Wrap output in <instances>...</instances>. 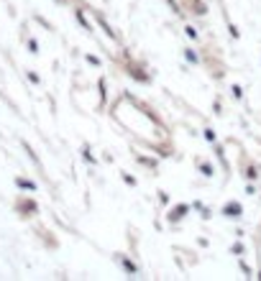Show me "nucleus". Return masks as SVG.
I'll return each mask as SVG.
<instances>
[{"instance_id":"nucleus-34","label":"nucleus","mask_w":261,"mask_h":281,"mask_svg":"<svg viewBox=\"0 0 261 281\" xmlns=\"http://www.w3.org/2000/svg\"><path fill=\"white\" fill-rule=\"evenodd\" d=\"M212 110H215V115H223V105H220V97H215V100H212Z\"/></svg>"},{"instance_id":"nucleus-22","label":"nucleus","mask_w":261,"mask_h":281,"mask_svg":"<svg viewBox=\"0 0 261 281\" xmlns=\"http://www.w3.org/2000/svg\"><path fill=\"white\" fill-rule=\"evenodd\" d=\"M164 3L169 5V10H172L174 15H177V18H182V20H184V5L180 3V0H164Z\"/></svg>"},{"instance_id":"nucleus-26","label":"nucleus","mask_w":261,"mask_h":281,"mask_svg":"<svg viewBox=\"0 0 261 281\" xmlns=\"http://www.w3.org/2000/svg\"><path fill=\"white\" fill-rule=\"evenodd\" d=\"M26 49H28V54H34V56H36V54L41 51V46H38V41H36L34 36H26Z\"/></svg>"},{"instance_id":"nucleus-10","label":"nucleus","mask_w":261,"mask_h":281,"mask_svg":"<svg viewBox=\"0 0 261 281\" xmlns=\"http://www.w3.org/2000/svg\"><path fill=\"white\" fill-rule=\"evenodd\" d=\"M182 59L190 67H202V54H198V49H192V46H182Z\"/></svg>"},{"instance_id":"nucleus-1","label":"nucleus","mask_w":261,"mask_h":281,"mask_svg":"<svg viewBox=\"0 0 261 281\" xmlns=\"http://www.w3.org/2000/svg\"><path fill=\"white\" fill-rule=\"evenodd\" d=\"M120 67H123V72H126L130 79H134V82L151 84V72L146 69L144 61H138V59H134V56H126V59L120 61Z\"/></svg>"},{"instance_id":"nucleus-14","label":"nucleus","mask_w":261,"mask_h":281,"mask_svg":"<svg viewBox=\"0 0 261 281\" xmlns=\"http://www.w3.org/2000/svg\"><path fill=\"white\" fill-rule=\"evenodd\" d=\"M80 156H82V161H84L87 166H98V164H100V159L92 154L90 143H82V148H80Z\"/></svg>"},{"instance_id":"nucleus-21","label":"nucleus","mask_w":261,"mask_h":281,"mask_svg":"<svg viewBox=\"0 0 261 281\" xmlns=\"http://www.w3.org/2000/svg\"><path fill=\"white\" fill-rule=\"evenodd\" d=\"M223 20H226V26H228V33H230V38L233 41H238V38H241V31H238V26L233 23V20H230V15L223 10Z\"/></svg>"},{"instance_id":"nucleus-30","label":"nucleus","mask_w":261,"mask_h":281,"mask_svg":"<svg viewBox=\"0 0 261 281\" xmlns=\"http://www.w3.org/2000/svg\"><path fill=\"white\" fill-rule=\"evenodd\" d=\"M230 92H233V100L244 102V87H241V84H230Z\"/></svg>"},{"instance_id":"nucleus-7","label":"nucleus","mask_w":261,"mask_h":281,"mask_svg":"<svg viewBox=\"0 0 261 281\" xmlns=\"http://www.w3.org/2000/svg\"><path fill=\"white\" fill-rule=\"evenodd\" d=\"M220 215H223L226 220H241L244 218V205L238 202V200H230V202H226L220 207Z\"/></svg>"},{"instance_id":"nucleus-2","label":"nucleus","mask_w":261,"mask_h":281,"mask_svg":"<svg viewBox=\"0 0 261 281\" xmlns=\"http://www.w3.org/2000/svg\"><path fill=\"white\" fill-rule=\"evenodd\" d=\"M192 212V202H177V205H169V210H166V223L174 228V225H180L187 215Z\"/></svg>"},{"instance_id":"nucleus-32","label":"nucleus","mask_w":261,"mask_h":281,"mask_svg":"<svg viewBox=\"0 0 261 281\" xmlns=\"http://www.w3.org/2000/svg\"><path fill=\"white\" fill-rule=\"evenodd\" d=\"M34 20H36V23H41L46 31H54V23H52V20H46L44 15H34Z\"/></svg>"},{"instance_id":"nucleus-3","label":"nucleus","mask_w":261,"mask_h":281,"mask_svg":"<svg viewBox=\"0 0 261 281\" xmlns=\"http://www.w3.org/2000/svg\"><path fill=\"white\" fill-rule=\"evenodd\" d=\"M16 212L20 215V218H36L38 215V202L34 197H28V194H20V197L16 200Z\"/></svg>"},{"instance_id":"nucleus-15","label":"nucleus","mask_w":261,"mask_h":281,"mask_svg":"<svg viewBox=\"0 0 261 281\" xmlns=\"http://www.w3.org/2000/svg\"><path fill=\"white\" fill-rule=\"evenodd\" d=\"M194 166H198V171H200L205 179H212V177H215V166H212L208 159H194Z\"/></svg>"},{"instance_id":"nucleus-18","label":"nucleus","mask_w":261,"mask_h":281,"mask_svg":"<svg viewBox=\"0 0 261 281\" xmlns=\"http://www.w3.org/2000/svg\"><path fill=\"white\" fill-rule=\"evenodd\" d=\"M182 33H184L190 41H194V44H202V36H200V31L194 28L192 23H184V26H182Z\"/></svg>"},{"instance_id":"nucleus-9","label":"nucleus","mask_w":261,"mask_h":281,"mask_svg":"<svg viewBox=\"0 0 261 281\" xmlns=\"http://www.w3.org/2000/svg\"><path fill=\"white\" fill-rule=\"evenodd\" d=\"M84 13H87V8H84V5H74V20L82 26V31H84V33H90V36H92V33H95V26L90 23V20H87V15H84Z\"/></svg>"},{"instance_id":"nucleus-13","label":"nucleus","mask_w":261,"mask_h":281,"mask_svg":"<svg viewBox=\"0 0 261 281\" xmlns=\"http://www.w3.org/2000/svg\"><path fill=\"white\" fill-rule=\"evenodd\" d=\"M182 5H184V10L190 8V13H192V15H198V18H202V15L208 13V5L202 3V0H184Z\"/></svg>"},{"instance_id":"nucleus-17","label":"nucleus","mask_w":261,"mask_h":281,"mask_svg":"<svg viewBox=\"0 0 261 281\" xmlns=\"http://www.w3.org/2000/svg\"><path fill=\"white\" fill-rule=\"evenodd\" d=\"M212 154H215V159L223 164V169H226V174H230V164H228V156H226V148L220 146V143H212Z\"/></svg>"},{"instance_id":"nucleus-6","label":"nucleus","mask_w":261,"mask_h":281,"mask_svg":"<svg viewBox=\"0 0 261 281\" xmlns=\"http://www.w3.org/2000/svg\"><path fill=\"white\" fill-rule=\"evenodd\" d=\"M241 177L246 182H261V164H256V161H251V159L244 156V161H241Z\"/></svg>"},{"instance_id":"nucleus-29","label":"nucleus","mask_w":261,"mask_h":281,"mask_svg":"<svg viewBox=\"0 0 261 281\" xmlns=\"http://www.w3.org/2000/svg\"><path fill=\"white\" fill-rule=\"evenodd\" d=\"M202 138L212 146V143H218V133L212 131V128H202Z\"/></svg>"},{"instance_id":"nucleus-24","label":"nucleus","mask_w":261,"mask_h":281,"mask_svg":"<svg viewBox=\"0 0 261 281\" xmlns=\"http://www.w3.org/2000/svg\"><path fill=\"white\" fill-rule=\"evenodd\" d=\"M120 182L126 184V187H130V189H136L138 187V179L130 174V171H126V169H120Z\"/></svg>"},{"instance_id":"nucleus-38","label":"nucleus","mask_w":261,"mask_h":281,"mask_svg":"<svg viewBox=\"0 0 261 281\" xmlns=\"http://www.w3.org/2000/svg\"><path fill=\"white\" fill-rule=\"evenodd\" d=\"M258 194H261V187H258Z\"/></svg>"},{"instance_id":"nucleus-4","label":"nucleus","mask_w":261,"mask_h":281,"mask_svg":"<svg viewBox=\"0 0 261 281\" xmlns=\"http://www.w3.org/2000/svg\"><path fill=\"white\" fill-rule=\"evenodd\" d=\"M90 13H92V18H95V23L100 26V31H102L108 38H110V41H116V44L120 46V36H118V31L110 26V20L105 18V13H102V10H95V8H90Z\"/></svg>"},{"instance_id":"nucleus-36","label":"nucleus","mask_w":261,"mask_h":281,"mask_svg":"<svg viewBox=\"0 0 261 281\" xmlns=\"http://www.w3.org/2000/svg\"><path fill=\"white\" fill-rule=\"evenodd\" d=\"M54 3H59V5H67V3H70V0H54Z\"/></svg>"},{"instance_id":"nucleus-8","label":"nucleus","mask_w":261,"mask_h":281,"mask_svg":"<svg viewBox=\"0 0 261 281\" xmlns=\"http://www.w3.org/2000/svg\"><path fill=\"white\" fill-rule=\"evenodd\" d=\"M134 161H136L141 169H148L151 174H156V171H159V159H156V154L148 156V154H138V151H134Z\"/></svg>"},{"instance_id":"nucleus-5","label":"nucleus","mask_w":261,"mask_h":281,"mask_svg":"<svg viewBox=\"0 0 261 281\" xmlns=\"http://www.w3.org/2000/svg\"><path fill=\"white\" fill-rule=\"evenodd\" d=\"M113 261L120 266V271H123L126 276H138V274H141V266H138L130 256H126V253H116Z\"/></svg>"},{"instance_id":"nucleus-27","label":"nucleus","mask_w":261,"mask_h":281,"mask_svg":"<svg viewBox=\"0 0 261 281\" xmlns=\"http://www.w3.org/2000/svg\"><path fill=\"white\" fill-rule=\"evenodd\" d=\"M84 61L90 64V67H98V69L102 67V59H100V56H95V54H90V51L84 54Z\"/></svg>"},{"instance_id":"nucleus-28","label":"nucleus","mask_w":261,"mask_h":281,"mask_svg":"<svg viewBox=\"0 0 261 281\" xmlns=\"http://www.w3.org/2000/svg\"><path fill=\"white\" fill-rule=\"evenodd\" d=\"M156 202L162 207H169V192L166 189H156Z\"/></svg>"},{"instance_id":"nucleus-11","label":"nucleus","mask_w":261,"mask_h":281,"mask_svg":"<svg viewBox=\"0 0 261 281\" xmlns=\"http://www.w3.org/2000/svg\"><path fill=\"white\" fill-rule=\"evenodd\" d=\"M105 107H108V79L98 77V110L102 113Z\"/></svg>"},{"instance_id":"nucleus-35","label":"nucleus","mask_w":261,"mask_h":281,"mask_svg":"<svg viewBox=\"0 0 261 281\" xmlns=\"http://www.w3.org/2000/svg\"><path fill=\"white\" fill-rule=\"evenodd\" d=\"M198 246H200V248H208V246H210V241H208V238H200Z\"/></svg>"},{"instance_id":"nucleus-37","label":"nucleus","mask_w":261,"mask_h":281,"mask_svg":"<svg viewBox=\"0 0 261 281\" xmlns=\"http://www.w3.org/2000/svg\"><path fill=\"white\" fill-rule=\"evenodd\" d=\"M256 279H258V281H261V271H258V276H256Z\"/></svg>"},{"instance_id":"nucleus-12","label":"nucleus","mask_w":261,"mask_h":281,"mask_svg":"<svg viewBox=\"0 0 261 281\" xmlns=\"http://www.w3.org/2000/svg\"><path fill=\"white\" fill-rule=\"evenodd\" d=\"M13 184H16V187H18L20 192H31V194H34V192H38V184H36L34 179L24 177V174H18V177L13 179Z\"/></svg>"},{"instance_id":"nucleus-16","label":"nucleus","mask_w":261,"mask_h":281,"mask_svg":"<svg viewBox=\"0 0 261 281\" xmlns=\"http://www.w3.org/2000/svg\"><path fill=\"white\" fill-rule=\"evenodd\" d=\"M20 148H24V151H26V156H28V159L34 161V166H36L38 171H44V164H41V159H38V154H36V151L31 148V143H28L26 138H20Z\"/></svg>"},{"instance_id":"nucleus-25","label":"nucleus","mask_w":261,"mask_h":281,"mask_svg":"<svg viewBox=\"0 0 261 281\" xmlns=\"http://www.w3.org/2000/svg\"><path fill=\"white\" fill-rule=\"evenodd\" d=\"M238 269H241V274H244L246 279H256V276H254V269H251V266H248V264L244 261V256L238 258Z\"/></svg>"},{"instance_id":"nucleus-20","label":"nucleus","mask_w":261,"mask_h":281,"mask_svg":"<svg viewBox=\"0 0 261 281\" xmlns=\"http://www.w3.org/2000/svg\"><path fill=\"white\" fill-rule=\"evenodd\" d=\"M236 258H241V256H246V243H244V238H236V241L230 243V248H228Z\"/></svg>"},{"instance_id":"nucleus-31","label":"nucleus","mask_w":261,"mask_h":281,"mask_svg":"<svg viewBox=\"0 0 261 281\" xmlns=\"http://www.w3.org/2000/svg\"><path fill=\"white\" fill-rule=\"evenodd\" d=\"M26 79H28L31 84H36V87H41V77H38L34 69H26Z\"/></svg>"},{"instance_id":"nucleus-33","label":"nucleus","mask_w":261,"mask_h":281,"mask_svg":"<svg viewBox=\"0 0 261 281\" xmlns=\"http://www.w3.org/2000/svg\"><path fill=\"white\" fill-rule=\"evenodd\" d=\"M246 194H248V197H256V194H258V187H256V182H246V189H244Z\"/></svg>"},{"instance_id":"nucleus-19","label":"nucleus","mask_w":261,"mask_h":281,"mask_svg":"<svg viewBox=\"0 0 261 281\" xmlns=\"http://www.w3.org/2000/svg\"><path fill=\"white\" fill-rule=\"evenodd\" d=\"M192 210H194V212H200V218H202L205 223H208V220L212 218V210H210L208 205H202L200 200H194V202H192Z\"/></svg>"},{"instance_id":"nucleus-23","label":"nucleus","mask_w":261,"mask_h":281,"mask_svg":"<svg viewBox=\"0 0 261 281\" xmlns=\"http://www.w3.org/2000/svg\"><path fill=\"white\" fill-rule=\"evenodd\" d=\"M36 233L41 235V241H44V246H46V248H59V243H56V241H54V238H52V233H49V230H44V228H38Z\"/></svg>"}]
</instances>
